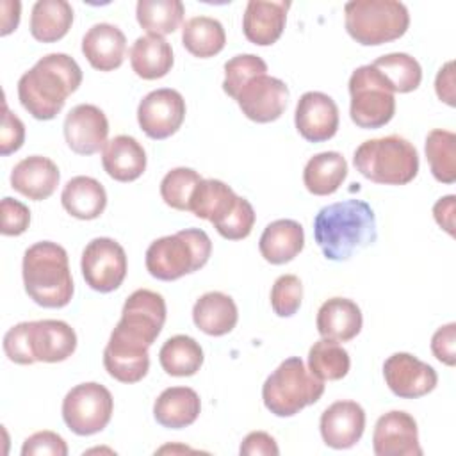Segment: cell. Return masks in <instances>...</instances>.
<instances>
[{
  "label": "cell",
  "mask_w": 456,
  "mask_h": 456,
  "mask_svg": "<svg viewBox=\"0 0 456 456\" xmlns=\"http://www.w3.org/2000/svg\"><path fill=\"white\" fill-rule=\"evenodd\" d=\"M290 2L249 0L242 16V32L246 39L258 46L276 43L285 28Z\"/></svg>",
  "instance_id": "cell-22"
},
{
  "label": "cell",
  "mask_w": 456,
  "mask_h": 456,
  "mask_svg": "<svg viewBox=\"0 0 456 456\" xmlns=\"http://www.w3.org/2000/svg\"><path fill=\"white\" fill-rule=\"evenodd\" d=\"M378 237L376 216L363 200H344L322 207L314 217V239L328 260H349Z\"/></svg>",
  "instance_id": "cell-1"
},
{
  "label": "cell",
  "mask_w": 456,
  "mask_h": 456,
  "mask_svg": "<svg viewBox=\"0 0 456 456\" xmlns=\"http://www.w3.org/2000/svg\"><path fill=\"white\" fill-rule=\"evenodd\" d=\"M267 64L262 57L253 53H240L232 57L224 62V80H223V91L235 98L239 89L253 77L265 75Z\"/></svg>",
  "instance_id": "cell-41"
},
{
  "label": "cell",
  "mask_w": 456,
  "mask_h": 456,
  "mask_svg": "<svg viewBox=\"0 0 456 456\" xmlns=\"http://www.w3.org/2000/svg\"><path fill=\"white\" fill-rule=\"evenodd\" d=\"M305 246L303 226L294 219H276L269 223L258 240L260 255L274 265L294 260Z\"/></svg>",
  "instance_id": "cell-26"
},
{
  "label": "cell",
  "mask_w": 456,
  "mask_h": 456,
  "mask_svg": "<svg viewBox=\"0 0 456 456\" xmlns=\"http://www.w3.org/2000/svg\"><path fill=\"white\" fill-rule=\"evenodd\" d=\"M349 367V353L335 340L321 338L308 351V370L322 381L342 379Z\"/></svg>",
  "instance_id": "cell-37"
},
{
  "label": "cell",
  "mask_w": 456,
  "mask_h": 456,
  "mask_svg": "<svg viewBox=\"0 0 456 456\" xmlns=\"http://www.w3.org/2000/svg\"><path fill=\"white\" fill-rule=\"evenodd\" d=\"M159 362L169 376H192L203 365V349L192 337L175 335L162 344Z\"/></svg>",
  "instance_id": "cell-35"
},
{
  "label": "cell",
  "mask_w": 456,
  "mask_h": 456,
  "mask_svg": "<svg viewBox=\"0 0 456 456\" xmlns=\"http://www.w3.org/2000/svg\"><path fill=\"white\" fill-rule=\"evenodd\" d=\"M126 37L116 25L96 23L82 37V53L98 71H112L123 64Z\"/></svg>",
  "instance_id": "cell-23"
},
{
  "label": "cell",
  "mask_w": 456,
  "mask_h": 456,
  "mask_svg": "<svg viewBox=\"0 0 456 456\" xmlns=\"http://www.w3.org/2000/svg\"><path fill=\"white\" fill-rule=\"evenodd\" d=\"M185 100L171 87L148 93L137 107V121L141 130L155 141L171 137L185 119Z\"/></svg>",
  "instance_id": "cell-11"
},
{
  "label": "cell",
  "mask_w": 456,
  "mask_h": 456,
  "mask_svg": "<svg viewBox=\"0 0 456 456\" xmlns=\"http://www.w3.org/2000/svg\"><path fill=\"white\" fill-rule=\"evenodd\" d=\"M321 436L331 449H349L363 435L365 411L356 401H337L321 415Z\"/></svg>",
  "instance_id": "cell-19"
},
{
  "label": "cell",
  "mask_w": 456,
  "mask_h": 456,
  "mask_svg": "<svg viewBox=\"0 0 456 456\" xmlns=\"http://www.w3.org/2000/svg\"><path fill=\"white\" fill-rule=\"evenodd\" d=\"M372 449L376 456H420L415 419L403 410L381 415L374 426Z\"/></svg>",
  "instance_id": "cell-17"
},
{
  "label": "cell",
  "mask_w": 456,
  "mask_h": 456,
  "mask_svg": "<svg viewBox=\"0 0 456 456\" xmlns=\"http://www.w3.org/2000/svg\"><path fill=\"white\" fill-rule=\"evenodd\" d=\"M130 64L137 77L144 80H157L166 77L173 68L171 45L160 36H141L134 41L130 52Z\"/></svg>",
  "instance_id": "cell-30"
},
{
  "label": "cell",
  "mask_w": 456,
  "mask_h": 456,
  "mask_svg": "<svg viewBox=\"0 0 456 456\" xmlns=\"http://www.w3.org/2000/svg\"><path fill=\"white\" fill-rule=\"evenodd\" d=\"M426 157L435 180L456 182V135L451 130L435 128L426 135Z\"/></svg>",
  "instance_id": "cell-38"
},
{
  "label": "cell",
  "mask_w": 456,
  "mask_h": 456,
  "mask_svg": "<svg viewBox=\"0 0 456 456\" xmlns=\"http://www.w3.org/2000/svg\"><path fill=\"white\" fill-rule=\"evenodd\" d=\"M303 299V285L296 274H281L271 289V306L278 317H292Z\"/></svg>",
  "instance_id": "cell-43"
},
{
  "label": "cell",
  "mask_w": 456,
  "mask_h": 456,
  "mask_svg": "<svg viewBox=\"0 0 456 456\" xmlns=\"http://www.w3.org/2000/svg\"><path fill=\"white\" fill-rule=\"evenodd\" d=\"M383 376L397 397L417 399L435 390L436 370L410 353H394L383 363Z\"/></svg>",
  "instance_id": "cell-14"
},
{
  "label": "cell",
  "mask_w": 456,
  "mask_h": 456,
  "mask_svg": "<svg viewBox=\"0 0 456 456\" xmlns=\"http://www.w3.org/2000/svg\"><path fill=\"white\" fill-rule=\"evenodd\" d=\"M80 269L86 283L102 294L116 290L126 276V253L110 237L93 239L82 251Z\"/></svg>",
  "instance_id": "cell-10"
},
{
  "label": "cell",
  "mask_w": 456,
  "mask_h": 456,
  "mask_svg": "<svg viewBox=\"0 0 456 456\" xmlns=\"http://www.w3.org/2000/svg\"><path fill=\"white\" fill-rule=\"evenodd\" d=\"M148 347L144 342L114 328L103 351V367L110 378L121 383H137L150 369Z\"/></svg>",
  "instance_id": "cell-15"
},
{
  "label": "cell",
  "mask_w": 456,
  "mask_h": 456,
  "mask_svg": "<svg viewBox=\"0 0 456 456\" xmlns=\"http://www.w3.org/2000/svg\"><path fill=\"white\" fill-rule=\"evenodd\" d=\"M454 208H456V196L449 194L440 198L433 207V217L440 228H444L449 235H454Z\"/></svg>",
  "instance_id": "cell-51"
},
{
  "label": "cell",
  "mask_w": 456,
  "mask_h": 456,
  "mask_svg": "<svg viewBox=\"0 0 456 456\" xmlns=\"http://www.w3.org/2000/svg\"><path fill=\"white\" fill-rule=\"evenodd\" d=\"M28 328L30 322H20L7 330L4 335V351L5 356L20 365H32L36 363V358L30 349V338H28Z\"/></svg>",
  "instance_id": "cell-44"
},
{
  "label": "cell",
  "mask_w": 456,
  "mask_h": 456,
  "mask_svg": "<svg viewBox=\"0 0 456 456\" xmlns=\"http://www.w3.org/2000/svg\"><path fill=\"white\" fill-rule=\"evenodd\" d=\"M372 66L388 80L394 93H410L420 86L422 68L408 53L394 52L378 57Z\"/></svg>",
  "instance_id": "cell-39"
},
{
  "label": "cell",
  "mask_w": 456,
  "mask_h": 456,
  "mask_svg": "<svg viewBox=\"0 0 456 456\" xmlns=\"http://www.w3.org/2000/svg\"><path fill=\"white\" fill-rule=\"evenodd\" d=\"M203 178L191 167H175L160 182V196L166 205L176 210H189L196 185Z\"/></svg>",
  "instance_id": "cell-40"
},
{
  "label": "cell",
  "mask_w": 456,
  "mask_h": 456,
  "mask_svg": "<svg viewBox=\"0 0 456 456\" xmlns=\"http://www.w3.org/2000/svg\"><path fill=\"white\" fill-rule=\"evenodd\" d=\"M255 224V210L253 205L246 198H237L233 208L217 223L214 228L217 233L228 240H240L246 239Z\"/></svg>",
  "instance_id": "cell-42"
},
{
  "label": "cell",
  "mask_w": 456,
  "mask_h": 456,
  "mask_svg": "<svg viewBox=\"0 0 456 456\" xmlns=\"http://www.w3.org/2000/svg\"><path fill=\"white\" fill-rule=\"evenodd\" d=\"M183 4L180 0H139L135 16L139 25L151 36L175 32L183 21Z\"/></svg>",
  "instance_id": "cell-36"
},
{
  "label": "cell",
  "mask_w": 456,
  "mask_h": 456,
  "mask_svg": "<svg viewBox=\"0 0 456 456\" xmlns=\"http://www.w3.org/2000/svg\"><path fill=\"white\" fill-rule=\"evenodd\" d=\"M435 91L436 96L445 102L449 107L456 105V96H454V62L449 61L445 62L435 78Z\"/></svg>",
  "instance_id": "cell-50"
},
{
  "label": "cell",
  "mask_w": 456,
  "mask_h": 456,
  "mask_svg": "<svg viewBox=\"0 0 456 456\" xmlns=\"http://www.w3.org/2000/svg\"><path fill=\"white\" fill-rule=\"evenodd\" d=\"M353 164L374 183L404 185L419 173V153L408 139L392 134L363 141L354 150Z\"/></svg>",
  "instance_id": "cell-4"
},
{
  "label": "cell",
  "mask_w": 456,
  "mask_h": 456,
  "mask_svg": "<svg viewBox=\"0 0 456 456\" xmlns=\"http://www.w3.org/2000/svg\"><path fill=\"white\" fill-rule=\"evenodd\" d=\"M239 319L235 301L219 290L207 292L196 299L192 306V321L203 333L223 337L230 333Z\"/></svg>",
  "instance_id": "cell-28"
},
{
  "label": "cell",
  "mask_w": 456,
  "mask_h": 456,
  "mask_svg": "<svg viewBox=\"0 0 456 456\" xmlns=\"http://www.w3.org/2000/svg\"><path fill=\"white\" fill-rule=\"evenodd\" d=\"M324 394V381L314 376L299 356L283 360L264 381L262 399L276 417H292Z\"/></svg>",
  "instance_id": "cell-6"
},
{
  "label": "cell",
  "mask_w": 456,
  "mask_h": 456,
  "mask_svg": "<svg viewBox=\"0 0 456 456\" xmlns=\"http://www.w3.org/2000/svg\"><path fill=\"white\" fill-rule=\"evenodd\" d=\"M294 123L303 139L324 142L338 130V107L331 96L321 91H308L297 100Z\"/></svg>",
  "instance_id": "cell-18"
},
{
  "label": "cell",
  "mask_w": 456,
  "mask_h": 456,
  "mask_svg": "<svg viewBox=\"0 0 456 456\" xmlns=\"http://www.w3.org/2000/svg\"><path fill=\"white\" fill-rule=\"evenodd\" d=\"M346 30L363 46H378L404 36L410 14L397 0H351L344 5Z\"/></svg>",
  "instance_id": "cell-7"
},
{
  "label": "cell",
  "mask_w": 456,
  "mask_h": 456,
  "mask_svg": "<svg viewBox=\"0 0 456 456\" xmlns=\"http://www.w3.org/2000/svg\"><path fill=\"white\" fill-rule=\"evenodd\" d=\"M212 240L200 228H185L153 240L146 249L148 273L162 281L200 271L210 258Z\"/></svg>",
  "instance_id": "cell-5"
},
{
  "label": "cell",
  "mask_w": 456,
  "mask_h": 456,
  "mask_svg": "<svg viewBox=\"0 0 456 456\" xmlns=\"http://www.w3.org/2000/svg\"><path fill=\"white\" fill-rule=\"evenodd\" d=\"M240 454L244 456H278L280 449L276 440L265 433V431H251L249 435H246V438L240 444L239 449Z\"/></svg>",
  "instance_id": "cell-49"
},
{
  "label": "cell",
  "mask_w": 456,
  "mask_h": 456,
  "mask_svg": "<svg viewBox=\"0 0 456 456\" xmlns=\"http://www.w3.org/2000/svg\"><path fill=\"white\" fill-rule=\"evenodd\" d=\"M112 410V394L94 381L73 387L62 399V420L78 436H89L107 428Z\"/></svg>",
  "instance_id": "cell-9"
},
{
  "label": "cell",
  "mask_w": 456,
  "mask_h": 456,
  "mask_svg": "<svg viewBox=\"0 0 456 456\" xmlns=\"http://www.w3.org/2000/svg\"><path fill=\"white\" fill-rule=\"evenodd\" d=\"M73 23V9L66 0H37L30 14V34L41 43L62 39Z\"/></svg>",
  "instance_id": "cell-32"
},
{
  "label": "cell",
  "mask_w": 456,
  "mask_h": 456,
  "mask_svg": "<svg viewBox=\"0 0 456 456\" xmlns=\"http://www.w3.org/2000/svg\"><path fill=\"white\" fill-rule=\"evenodd\" d=\"M431 351L435 358L449 367L456 363V324L449 322L438 328L431 338Z\"/></svg>",
  "instance_id": "cell-48"
},
{
  "label": "cell",
  "mask_w": 456,
  "mask_h": 456,
  "mask_svg": "<svg viewBox=\"0 0 456 456\" xmlns=\"http://www.w3.org/2000/svg\"><path fill=\"white\" fill-rule=\"evenodd\" d=\"M2 210V228L0 232L7 237L21 235L30 224V210L25 203L5 196L0 203Z\"/></svg>",
  "instance_id": "cell-45"
},
{
  "label": "cell",
  "mask_w": 456,
  "mask_h": 456,
  "mask_svg": "<svg viewBox=\"0 0 456 456\" xmlns=\"http://www.w3.org/2000/svg\"><path fill=\"white\" fill-rule=\"evenodd\" d=\"M20 9L21 4L20 2H2V36L11 34L12 30H16L18 23H20Z\"/></svg>",
  "instance_id": "cell-52"
},
{
  "label": "cell",
  "mask_w": 456,
  "mask_h": 456,
  "mask_svg": "<svg viewBox=\"0 0 456 456\" xmlns=\"http://www.w3.org/2000/svg\"><path fill=\"white\" fill-rule=\"evenodd\" d=\"M237 194L230 185L216 178H203L191 198V212L200 217L207 219L212 224L223 219L235 205Z\"/></svg>",
  "instance_id": "cell-33"
},
{
  "label": "cell",
  "mask_w": 456,
  "mask_h": 456,
  "mask_svg": "<svg viewBox=\"0 0 456 456\" xmlns=\"http://www.w3.org/2000/svg\"><path fill=\"white\" fill-rule=\"evenodd\" d=\"M166 322V301L159 292L139 289L132 292L121 310V319L116 324L123 333L151 346Z\"/></svg>",
  "instance_id": "cell-12"
},
{
  "label": "cell",
  "mask_w": 456,
  "mask_h": 456,
  "mask_svg": "<svg viewBox=\"0 0 456 456\" xmlns=\"http://www.w3.org/2000/svg\"><path fill=\"white\" fill-rule=\"evenodd\" d=\"M64 139L71 151L93 155L105 148L109 121L105 112L91 103L75 105L64 119Z\"/></svg>",
  "instance_id": "cell-16"
},
{
  "label": "cell",
  "mask_w": 456,
  "mask_h": 456,
  "mask_svg": "<svg viewBox=\"0 0 456 456\" xmlns=\"http://www.w3.org/2000/svg\"><path fill=\"white\" fill-rule=\"evenodd\" d=\"M25 142V125L23 121L12 114L4 102V116H2V128H0V153L11 155L18 151Z\"/></svg>",
  "instance_id": "cell-47"
},
{
  "label": "cell",
  "mask_w": 456,
  "mask_h": 456,
  "mask_svg": "<svg viewBox=\"0 0 456 456\" xmlns=\"http://www.w3.org/2000/svg\"><path fill=\"white\" fill-rule=\"evenodd\" d=\"M226 43V34L216 18L194 16L182 27V45L189 53L200 59L217 55Z\"/></svg>",
  "instance_id": "cell-34"
},
{
  "label": "cell",
  "mask_w": 456,
  "mask_h": 456,
  "mask_svg": "<svg viewBox=\"0 0 456 456\" xmlns=\"http://www.w3.org/2000/svg\"><path fill=\"white\" fill-rule=\"evenodd\" d=\"M242 114L256 123L276 121L289 102V87L276 77L256 75L249 78L233 98Z\"/></svg>",
  "instance_id": "cell-13"
},
{
  "label": "cell",
  "mask_w": 456,
  "mask_h": 456,
  "mask_svg": "<svg viewBox=\"0 0 456 456\" xmlns=\"http://www.w3.org/2000/svg\"><path fill=\"white\" fill-rule=\"evenodd\" d=\"M61 180L57 164L43 155L21 159L11 171V187L28 200L41 201L50 198Z\"/></svg>",
  "instance_id": "cell-21"
},
{
  "label": "cell",
  "mask_w": 456,
  "mask_h": 456,
  "mask_svg": "<svg viewBox=\"0 0 456 456\" xmlns=\"http://www.w3.org/2000/svg\"><path fill=\"white\" fill-rule=\"evenodd\" d=\"M82 84V69L68 53L41 57L18 80V98L23 109L36 119H53L66 98Z\"/></svg>",
  "instance_id": "cell-2"
},
{
  "label": "cell",
  "mask_w": 456,
  "mask_h": 456,
  "mask_svg": "<svg viewBox=\"0 0 456 456\" xmlns=\"http://www.w3.org/2000/svg\"><path fill=\"white\" fill-rule=\"evenodd\" d=\"M201 411L200 395L189 387H169L153 404V417L162 428L182 429L196 422Z\"/></svg>",
  "instance_id": "cell-27"
},
{
  "label": "cell",
  "mask_w": 456,
  "mask_h": 456,
  "mask_svg": "<svg viewBox=\"0 0 456 456\" xmlns=\"http://www.w3.org/2000/svg\"><path fill=\"white\" fill-rule=\"evenodd\" d=\"M317 331L322 338L335 342L353 340L363 324L360 306L347 297H330L317 312Z\"/></svg>",
  "instance_id": "cell-24"
},
{
  "label": "cell",
  "mask_w": 456,
  "mask_h": 456,
  "mask_svg": "<svg viewBox=\"0 0 456 456\" xmlns=\"http://www.w3.org/2000/svg\"><path fill=\"white\" fill-rule=\"evenodd\" d=\"M349 94V116L360 128H381L395 114L392 86L372 64L360 66L351 73Z\"/></svg>",
  "instance_id": "cell-8"
},
{
  "label": "cell",
  "mask_w": 456,
  "mask_h": 456,
  "mask_svg": "<svg viewBox=\"0 0 456 456\" xmlns=\"http://www.w3.org/2000/svg\"><path fill=\"white\" fill-rule=\"evenodd\" d=\"M28 338L36 362H64L77 349L75 330L68 322L57 319L32 321L28 328Z\"/></svg>",
  "instance_id": "cell-20"
},
{
  "label": "cell",
  "mask_w": 456,
  "mask_h": 456,
  "mask_svg": "<svg viewBox=\"0 0 456 456\" xmlns=\"http://www.w3.org/2000/svg\"><path fill=\"white\" fill-rule=\"evenodd\" d=\"M21 454L23 456H36V454L66 456L68 445H66L64 438L53 431H37L23 442Z\"/></svg>",
  "instance_id": "cell-46"
},
{
  "label": "cell",
  "mask_w": 456,
  "mask_h": 456,
  "mask_svg": "<svg viewBox=\"0 0 456 456\" xmlns=\"http://www.w3.org/2000/svg\"><path fill=\"white\" fill-rule=\"evenodd\" d=\"M347 176V162L338 151L314 155L303 171V183L315 196H328L338 191Z\"/></svg>",
  "instance_id": "cell-31"
},
{
  "label": "cell",
  "mask_w": 456,
  "mask_h": 456,
  "mask_svg": "<svg viewBox=\"0 0 456 456\" xmlns=\"http://www.w3.org/2000/svg\"><path fill=\"white\" fill-rule=\"evenodd\" d=\"M102 166L116 182H134L146 169V151L132 135H116L102 150Z\"/></svg>",
  "instance_id": "cell-25"
},
{
  "label": "cell",
  "mask_w": 456,
  "mask_h": 456,
  "mask_svg": "<svg viewBox=\"0 0 456 456\" xmlns=\"http://www.w3.org/2000/svg\"><path fill=\"white\" fill-rule=\"evenodd\" d=\"M61 203L64 210L82 221L96 219L107 207V192L103 185L91 176H73L62 189Z\"/></svg>",
  "instance_id": "cell-29"
},
{
  "label": "cell",
  "mask_w": 456,
  "mask_h": 456,
  "mask_svg": "<svg viewBox=\"0 0 456 456\" xmlns=\"http://www.w3.org/2000/svg\"><path fill=\"white\" fill-rule=\"evenodd\" d=\"M23 285L28 297L45 308H62L73 297V278L68 253L52 240L27 248L21 262Z\"/></svg>",
  "instance_id": "cell-3"
}]
</instances>
